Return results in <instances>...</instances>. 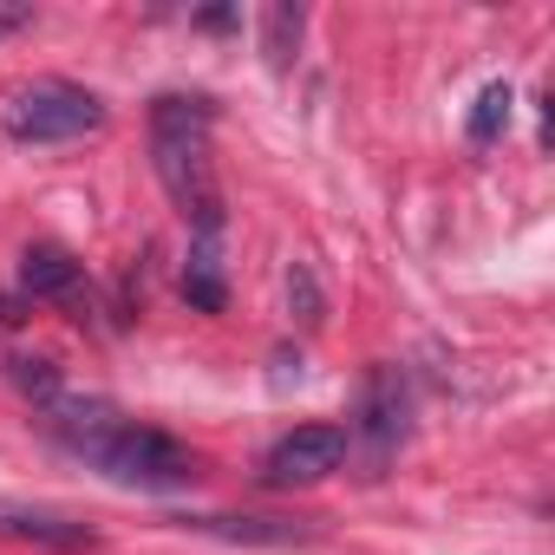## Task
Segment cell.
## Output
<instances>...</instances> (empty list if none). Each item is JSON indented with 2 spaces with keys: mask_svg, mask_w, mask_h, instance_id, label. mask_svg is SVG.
<instances>
[{
  "mask_svg": "<svg viewBox=\"0 0 555 555\" xmlns=\"http://www.w3.org/2000/svg\"><path fill=\"white\" fill-rule=\"evenodd\" d=\"M0 535L8 542H34V548H60V555H92L99 529L53 509V503H21V496H0Z\"/></svg>",
  "mask_w": 555,
  "mask_h": 555,
  "instance_id": "6",
  "label": "cell"
},
{
  "mask_svg": "<svg viewBox=\"0 0 555 555\" xmlns=\"http://www.w3.org/2000/svg\"><path fill=\"white\" fill-rule=\"evenodd\" d=\"M0 327H8V301H0Z\"/></svg>",
  "mask_w": 555,
  "mask_h": 555,
  "instance_id": "16",
  "label": "cell"
},
{
  "mask_svg": "<svg viewBox=\"0 0 555 555\" xmlns=\"http://www.w3.org/2000/svg\"><path fill=\"white\" fill-rule=\"evenodd\" d=\"M216 112L196 92H164L151 105V164L177 216L190 222L196 242H222V183H216V151H209Z\"/></svg>",
  "mask_w": 555,
  "mask_h": 555,
  "instance_id": "2",
  "label": "cell"
},
{
  "mask_svg": "<svg viewBox=\"0 0 555 555\" xmlns=\"http://www.w3.org/2000/svg\"><path fill=\"white\" fill-rule=\"evenodd\" d=\"M183 301H190L196 314H222V301H229V282H222V242H196V235H190Z\"/></svg>",
  "mask_w": 555,
  "mask_h": 555,
  "instance_id": "8",
  "label": "cell"
},
{
  "mask_svg": "<svg viewBox=\"0 0 555 555\" xmlns=\"http://www.w3.org/2000/svg\"><path fill=\"white\" fill-rule=\"evenodd\" d=\"M196 27H209V34H229V27H235V14H229V8H216V14H203Z\"/></svg>",
  "mask_w": 555,
  "mask_h": 555,
  "instance_id": "15",
  "label": "cell"
},
{
  "mask_svg": "<svg viewBox=\"0 0 555 555\" xmlns=\"http://www.w3.org/2000/svg\"><path fill=\"white\" fill-rule=\"evenodd\" d=\"M347 457H353L347 425H295V431H282V438L268 444L261 483H268V490H314V483H327L334 470H347Z\"/></svg>",
  "mask_w": 555,
  "mask_h": 555,
  "instance_id": "4",
  "label": "cell"
},
{
  "mask_svg": "<svg viewBox=\"0 0 555 555\" xmlns=\"http://www.w3.org/2000/svg\"><path fill=\"white\" fill-rule=\"evenodd\" d=\"M8 379H14V392H27L40 412L66 399V373H60L47 353H14V360H8Z\"/></svg>",
  "mask_w": 555,
  "mask_h": 555,
  "instance_id": "11",
  "label": "cell"
},
{
  "mask_svg": "<svg viewBox=\"0 0 555 555\" xmlns=\"http://www.w3.org/2000/svg\"><path fill=\"white\" fill-rule=\"evenodd\" d=\"M0 131L14 144H73L86 131H105V99L73 86V79H34L8 99Z\"/></svg>",
  "mask_w": 555,
  "mask_h": 555,
  "instance_id": "3",
  "label": "cell"
},
{
  "mask_svg": "<svg viewBox=\"0 0 555 555\" xmlns=\"http://www.w3.org/2000/svg\"><path fill=\"white\" fill-rule=\"evenodd\" d=\"M255 27H261V60H268L274 73H288V66H295V53H301L308 14L282 0V8H261V21H255Z\"/></svg>",
  "mask_w": 555,
  "mask_h": 555,
  "instance_id": "9",
  "label": "cell"
},
{
  "mask_svg": "<svg viewBox=\"0 0 555 555\" xmlns=\"http://www.w3.org/2000/svg\"><path fill=\"white\" fill-rule=\"evenodd\" d=\"M509 105H516V92H509L503 79H496V86H483V92H477V105H470V125H464V131H470V144H496V138L509 131Z\"/></svg>",
  "mask_w": 555,
  "mask_h": 555,
  "instance_id": "12",
  "label": "cell"
},
{
  "mask_svg": "<svg viewBox=\"0 0 555 555\" xmlns=\"http://www.w3.org/2000/svg\"><path fill=\"white\" fill-rule=\"evenodd\" d=\"M27 21H34V14H27V8H0V40H8V34H21V27H27Z\"/></svg>",
  "mask_w": 555,
  "mask_h": 555,
  "instance_id": "14",
  "label": "cell"
},
{
  "mask_svg": "<svg viewBox=\"0 0 555 555\" xmlns=\"http://www.w3.org/2000/svg\"><path fill=\"white\" fill-rule=\"evenodd\" d=\"M196 529L229 535V542H268V548H282V542H308V529H301V522H274V516H196Z\"/></svg>",
  "mask_w": 555,
  "mask_h": 555,
  "instance_id": "10",
  "label": "cell"
},
{
  "mask_svg": "<svg viewBox=\"0 0 555 555\" xmlns=\"http://www.w3.org/2000/svg\"><path fill=\"white\" fill-rule=\"evenodd\" d=\"M288 301L301 308V321H308V327L321 321V288H314V274H308V268H295V274H288Z\"/></svg>",
  "mask_w": 555,
  "mask_h": 555,
  "instance_id": "13",
  "label": "cell"
},
{
  "mask_svg": "<svg viewBox=\"0 0 555 555\" xmlns=\"http://www.w3.org/2000/svg\"><path fill=\"white\" fill-rule=\"evenodd\" d=\"M347 438H360L373 464H392V451L412 438V386H405L399 366L379 360V366L360 373V399H353V431Z\"/></svg>",
  "mask_w": 555,
  "mask_h": 555,
  "instance_id": "5",
  "label": "cell"
},
{
  "mask_svg": "<svg viewBox=\"0 0 555 555\" xmlns=\"http://www.w3.org/2000/svg\"><path fill=\"white\" fill-rule=\"evenodd\" d=\"M47 425L73 457H86L92 470H105L125 490H157L164 496V490L196 483V451L190 444H177L157 425H138V418L112 412L105 399H73L66 392L60 405H47Z\"/></svg>",
  "mask_w": 555,
  "mask_h": 555,
  "instance_id": "1",
  "label": "cell"
},
{
  "mask_svg": "<svg viewBox=\"0 0 555 555\" xmlns=\"http://www.w3.org/2000/svg\"><path fill=\"white\" fill-rule=\"evenodd\" d=\"M21 288L34 301H60V308H86L92 282H86V261L60 242H27L21 248Z\"/></svg>",
  "mask_w": 555,
  "mask_h": 555,
  "instance_id": "7",
  "label": "cell"
}]
</instances>
